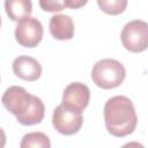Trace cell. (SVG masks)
Instances as JSON below:
<instances>
[{
	"label": "cell",
	"mask_w": 148,
	"mask_h": 148,
	"mask_svg": "<svg viewBox=\"0 0 148 148\" xmlns=\"http://www.w3.org/2000/svg\"><path fill=\"white\" fill-rule=\"evenodd\" d=\"M39 6L45 12H60L65 7H67L66 1H45V0H40Z\"/></svg>",
	"instance_id": "cell-13"
},
{
	"label": "cell",
	"mask_w": 148,
	"mask_h": 148,
	"mask_svg": "<svg viewBox=\"0 0 148 148\" xmlns=\"http://www.w3.org/2000/svg\"><path fill=\"white\" fill-rule=\"evenodd\" d=\"M1 102L3 106L16 117V120L22 125L39 124L45 114L43 101L34 95H30L23 87L12 86L6 89Z\"/></svg>",
	"instance_id": "cell-1"
},
{
	"label": "cell",
	"mask_w": 148,
	"mask_h": 148,
	"mask_svg": "<svg viewBox=\"0 0 148 148\" xmlns=\"http://www.w3.org/2000/svg\"><path fill=\"white\" fill-rule=\"evenodd\" d=\"M99 8L109 15H118L123 13L127 6L126 0H97Z\"/></svg>",
	"instance_id": "cell-12"
},
{
	"label": "cell",
	"mask_w": 148,
	"mask_h": 148,
	"mask_svg": "<svg viewBox=\"0 0 148 148\" xmlns=\"http://www.w3.org/2000/svg\"><path fill=\"white\" fill-rule=\"evenodd\" d=\"M52 124L60 134L73 135L79 132L83 124L82 112L68 109L60 104L53 111Z\"/></svg>",
	"instance_id": "cell-5"
},
{
	"label": "cell",
	"mask_w": 148,
	"mask_h": 148,
	"mask_svg": "<svg viewBox=\"0 0 148 148\" xmlns=\"http://www.w3.org/2000/svg\"><path fill=\"white\" fill-rule=\"evenodd\" d=\"M5 145H6V134L3 130L0 127V148H3Z\"/></svg>",
	"instance_id": "cell-16"
},
{
	"label": "cell",
	"mask_w": 148,
	"mask_h": 148,
	"mask_svg": "<svg viewBox=\"0 0 148 148\" xmlns=\"http://www.w3.org/2000/svg\"><path fill=\"white\" fill-rule=\"evenodd\" d=\"M89 99H90L89 88L81 82H73L65 88L61 104L68 109L82 112L88 106Z\"/></svg>",
	"instance_id": "cell-7"
},
{
	"label": "cell",
	"mask_w": 148,
	"mask_h": 148,
	"mask_svg": "<svg viewBox=\"0 0 148 148\" xmlns=\"http://www.w3.org/2000/svg\"><path fill=\"white\" fill-rule=\"evenodd\" d=\"M43 38V25L36 17L29 16L20 21L15 28V39L24 47L37 46Z\"/></svg>",
	"instance_id": "cell-6"
},
{
	"label": "cell",
	"mask_w": 148,
	"mask_h": 148,
	"mask_svg": "<svg viewBox=\"0 0 148 148\" xmlns=\"http://www.w3.org/2000/svg\"><path fill=\"white\" fill-rule=\"evenodd\" d=\"M120 148H145V146L139 143L138 141H131V142H127V143L123 145Z\"/></svg>",
	"instance_id": "cell-15"
},
{
	"label": "cell",
	"mask_w": 148,
	"mask_h": 148,
	"mask_svg": "<svg viewBox=\"0 0 148 148\" xmlns=\"http://www.w3.org/2000/svg\"><path fill=\"white\" fill-rule=\"evenodd\" d=\"M50 32L53 38L58 40L72 39L74 36V23L71 16L65 14H57L50 18Z\"/></svg>",
	"instance_id": "cell-9"
},
{
	"label": "cell",
	"mask_w": 148,
	"mask_h": 148,
	"mask_svg": "<svg viewBox=\"0 0 148 148\" xmlns=\"http://www.w3.org/2000/svg\"><path fill=\"white\" fill-rule=\"evenodd\" d=\"M5 9L9 18L18 23L32 13V2L30 0H7L5 1Z\"/></svg>",
	"instance_id": "cell-10"
},
{
	"label": "cell",
	"mask_w": 148,
	"mask_h": 148,
	"mask_svg": "<svg viewBox=\"0 0 148 148\" xmlns=\"http://www.w3.org/2000/svg\"><path fill=\"white\" fill-rule=\"evenodd\" d=\"M0 24H1V17H0Z\"/></svg>",
	"instance_id": "cell-17"
},
{
	"label": "cell",
	"mask_w": 148,
	"mask_h": 148,
	"mask_svg": "<svg viewBox=\"0 0 148 148\" xmlns=\"http://www.w3.org/2000/svg\"><path fill=\"white\" fill-rule=\"evenodd\" d=\"M124 47L134 53L142 52L148 46V24L142 20H133L126 23L120 34Z\"/></svg>",
	"instance_id": "cell-4"
},
{
	"label": "cell",
	"mask_w": 148,
	"mask_h": 148,
	"mask_svg": "<svg viewBox=\"0 0 148 148\" xmlns=\"http://www.w3.org/2000/svg\"><path fill=\"white\" fill-rule=\"evenodd\" d=\"M105 127L110 134L117 138L126 136L134 132L138 117L132 101L126 96H114L104 105Z\"/></svg>",
	"instance_id": "cell-2"
},
{
	"label": "cell",
	"mask_w": 148,
	"mask_h": 148,
	"mask_svg": "<svg viewBox=\"0 0 148 148\" xmlns=\"http://www.w3.org/2000/svg\"><path fill=\"white\" fill-rule=\"evenodd\" d=\"M125 67L116 59L106 58L97 61L91 71L94 83L102 89H113L119 87L125 80Z\"/></svg>",
	"instance_id": "cell-3"
},
{
	"label": "cell",
	"mask_w": 148,
	"mask_h": 148,
	"mask_svg": "<svg viewBox=\"0 0 148 148\" xmlns=\"http://www.w3.org/2000/svg\"><path fill=\"white\" fill-rule=\"evenodd\" d=\"M20 148H51V142L45 133L31 132L22 138Z\"/></svg>",
	"instance_id": "cell-11"
},
{
	"label": "cell",
	"mask_w": 148,
	"mask_h": 148,
	"mask_svg": "<svg viewBox=\"0 0 148 148\" xmlns=\"http://www.w3.org/2000/svg\"><path fill=\"white\" fill-rule=\"evenodd\" d=\"M86 3H87V1H72V0L66 1V6L69 8H77V7H81Z\"/></svg>",
	"instance_id": "cell-14"
},
{
	"label": "cell",
	"mask_w": 148,
	"mask_h": 148,
	"mask_svg": "<svg viewBox=\"0 0 148 148\" xmlns=\"http://www.w3.org/2000/svg\"><path fill=\"white\" fill-rule=\"evenodd\" d=\"M13 72L22 80L36 81L42 75V66L32 57L20 56L13 61Z\"/></svg>",
	"instance_id": "cell-8"
}]
</instances>
